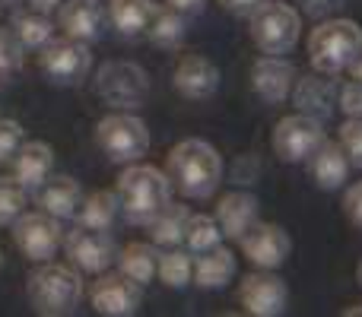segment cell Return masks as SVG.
<instances>
[{
	"label": "cell",
	"mask_w": 362,
	"mask_h": 317,
	"mask_svg": "<svg viewBox=\"0 0 362 317\" xmlns=\"http://www.w3.org/2000/svg\"><path fill=\"white\" fill-rule=\"evenodd\" d=\"M251 23V38L264 54H286L299 42L302 16L289 4L280 0H264L255 13L248 16Z\"/></svg>",
	"instance_id": "6"
},
{
	"label": "cell",
	"mask_w": 362,
	"mask_h": 317,
	"mask_svg": "<svg viewBox=\"0 0 362 317\" xmlns=\"http://www.w3.org/2000/svg\"><path fill=\"white\" fill-rule=\"evenodd\" d=\"M64 251H67L70 263L80 273H93V276L105 273L118 261L115 238L105 229H86V225H76L74 232L64 235Z\"/></svg>",
	"instance_id": "11"
},
{
	"label": "cell",
	"mask_w": 362,
	"mask_h": 317,
	"mask_svg": "<svg viewBox=\"0 0 362 317\" xmlns=\"http://www.w3.org/2000/svg\"><path fill=\"white\" fill-rule=\"evenodd\" d=\"M187 216H191V210L181 203H169L163 213H156V216L150 219V241L156 244V248H178V244H185V229H187Z\"/></svg>",
	"instance_id": "25"
},
{
	"label": "cell",
	"mask_w": 362,
	"mask_h": 317,
	"mask_svg": "<svg viewBox=\"0 0 362 317\" xmlns=\"http://www.w3.org/2000/svg\"><path fill=\"white\" fill-rule=\"evenodd\" d=\"M255 172H257V162L251 156H242L235 162V168H232V178H235L238 184H255Z\"/></svg>",
	"instance_id": "38"
},
{
	"label": "cell",
	"mask_w": 362,
	"mask_h": 317,
	"mask_svg": "<svg viewBox=\"0 0 362 317\" xmlns=\"http://www.w3.org/2000/svg\"><path fill=\"white\" fill-rule=\"evenodd\" d=\"M118 193L115 191H95L89 197H83L80 210H76V225L86 229H112L115 216H118Z\"/></svg>",
	"instance_id": "29"
},
{
	"label": "cell",
	"mask_w": 362,
	"mask_h": 317,
	"mask_svg": "<svg viewBox=\"0 0 362 317\" xmlns=\"http://www.w3.org/2000/svg\"><path fill=\"white\" fill-rule=\"evenodd\" d=\"M251 86L267 105H283L296 86V67L280 54H264L251 67Z\"/></svg>",
	"instance_id": "15"
},
{
	"label": "cell",
	"mask_w": 362,
	"mask_h": 317,
	"mask_svg": "<svg viewBox=\"0 0 362 317\" xmlns=\"http://www.w3.org/2000/svg\"><path fill=\"white\" fill-rule=\"evenodd\" d=\"M13 4H19V0H0V6H13Z\"/></svg>",
	"instance_id": "45"
},
{
	"label": "cell",
	"mask_w": 362,
	"mask_h": 317,
	"mask_svg": "<svg viewBox=\"0 0 362 317\" xmlns=\"http://www.w3.org/2000/svg\"><path fill=\"white\" fill-rule=\"evenodd\" d=\"M32 10L45 13V16H51V13H57V6H61V0H29Z\"/></svg>",
	"instance_id": "41"
},
{
	"label": "cell",
	"mask_w": 362,
	"mask_h": 317,
	"mask_svg": "<svg viewBox=\"0 0 362 317\" xmlns=\"http://www.w3.org/2000/svg\"><path fill=\"white\" fill-rule=\"evenodd\" d=\"M13 241L23 251V257L42 263L61 251L64 244V232H61V219H54L51 213L38 210V213H23L13 222Z\"/></svg>",
	"instance_id": "9"
},
{
	"label": "cell",
	"mask_w": 362,
	"mask_h": 317,
	"mask_svg": "<svg viewBox=\"0 0 362 317\" xmlns=\"http://www.w3.org/2000/svg\"><path fill=\"white\" fill-rule=\"evenodd\" d=\"M344 213H346V219H350L356 229H362V181H356V184L346 187V193H344Z\"/></svg>",
	"instance_id": "37"
},
{
	"label": "cell",
	"mask_w": 362,
	"mask_h": 317,
	"mask_svg": "<svg viewBox=\"0 0 362 317\" xmlns=\"http://www.w3.org/2000/svg\"><path fill=\"white\" fill-rule=\"evenodd\" d=\"M191 273H194V263H191V254L178 248H165L159 254V263H156V276L163 286L169 289H181L191 282Z\"/></svg>",
	"instance_id": "30"
},
{
	"label": "cell",
	"mask_w": 362,
	"mask_h": 317,
	"mask_svg": "<svg viewBox=\"0 0 362 317\" xmlns=\"http://www.w3.org/2000/svg\"><path fill=\"white\" fill-rule=\"evenodd\" d=\"M219 4H223L226 10L232 13V16H245V19H248L251 13H255L257 6L264 4V0H219Z\"/></svg>",
	"instance_id": "40"
},
{
	"label": "cell",
	"mask_w": 362,
	"mask_h": 317,
	"mask_svg": "<svg viewBox=\"0 0 362 317\" xmlns=\"http://www.w3.org/2000/svg\"><path fill=\"white\" fill-rule=\"evenodd\" d=\"M153 10H156L153 0H108V23L115 25V32L134 38L146 32Z\"/></svg>",
	"instance_id": "24"
},
{
	"label": "cell",
	"mask_w": 362,
	"mask_h": 317,
	"mask_svg": "<svg viewBox=\"0 0 362 317\" xmlns=\"http://www.w3.org/2000/svg\"><path fill=\"white\" fill-rule=\"evenodd\" d=\"M337 108L346 118H362V83L350 80L337 86Z\"/></svg>",
	"instance_id": "36"
},
{
	"label": "cell",
	"mask_w": 362,
	"mask_h": 317,
	"mask_svg": "<svg viewBox=\"0 0 362 317\" xmlns=\"http://www.w3.org/2000/svg\"><path fill=\"white\" fill-rule=\"evenodd\" d=\"M257 210H261V203H257V197L248 191H232V193H226V197H219V203H216L219 232H223L226 238H235L238 241V238L257 222Z\"/></svg>",
	"instance_id": "22"
},
{
	"label": "cell",
	"mask_w": 362,
	"mask_h": 317,
	"mask_svg": "<svg viewBox=\"0 0 362 317\" xmlns=\"http://www.w3.org/2000/svg\"><path fill=\"white\" fill-rule=\"evenodd\" d=\"M89 301H93L95 314L102 317H134L144 305V286L124 276L121 270L118 273L105 270L89 289Z\"/></svg>",
	"instance_id": "13"
},
{
	"label": "cell",
	"mask_w": 362,
	"mask_h": 317,
	"mask_svg": "<svg viewBox=\"0 0 362 317\" xmlns=\"http://www.w3.org/2000/svg\"><path fill=\"white\" fill-rule=\"evenodd\" d=\"M29 301L38 314L45 317H64L74 314L83 301V276L76 267L67 263H54V261H42L35 270L29 273L25 282Z\"/></svg>",
	"instance_id": "3"
},
{
	"label": "cell",
	"mask_w": 362,
	"mask_h": 317,
	"mask_svg": "<svg viewBox=\"0 0 362 317\" xmlns=\"http://www.w3.org/2000/svg\"><path fill=\"white\" fill-rule=\"evenodd\" d=\"M95 143L112 162L118 165H131L140 162L150 150V131L137 114L127 112H112L95 124Z\"/></svg>",
	"instance_id": "5"
},
{
	"label": "cell",
	"mask_w": 362,
	"mask_h": 317,
	"mask_svg": "<svg viewBox=\"0 0 362 317\" xmlns=\"http://www.w3.org/2000/svg\"><path fill=\"white\" fill-rule=\"evenodd\" d=\"M0 263H4V254H0Z\"/></svg>",
	"instance_id": "46"
},
{
	"label": "cell",
	"mask_w": 362,
	"mask_h": 317,
	"mask_svg": "<svg viewBox=\"0 0 362 317\" xmlns=\"http://www.w3.org/2000/svg\"><path fill=\"white\" fill-rule=\"evenodd\" d=\"M223 241V232H219V222L213 216H200V213H191L187 216V229H185V244L191 248V254H200V251H210Z\"/></svg>",
	"instance_id": "31"
},
{
	"label": "cell",
	"mask_w": 362,
	"mask_h": 317,
	"mask_svg": "<svg viewBox=\"0 0 362 317\" xmlns=\"http://www.w3.org/2000/svg\"><path fill=\"white\" fill-rule=\"evenodd\" d=\"M327 140L325 124L308 114H289L280 124L274 127V152L280 162H289V165H299V162H308L315 150Z\"/></svg>",
	"instance_id": "10"
},
{
	"label": "cell",
	"mask_w": 362,
	"mask_h": 317,
	"mask_svg": "<svg viewBox=\"0 0 362 317\" xmlns=\"http://www.w3.org/2000/svg\"><path fill=\"white\" fill-rule=\"evenodd\" d=\"M362 51V25L353 19H325L308 35V61L321 73H340L350 70Z\"/></svg>",
	"instance_id": "4"
},
{
	"label": "cell",
	"mask_w": 362,
	"mask_h": 317,
	"mask_svg": "<svg viewBox=\"0 0 362 317\" xmlns=\"http://www.w3.org/2000/svg\"><path fill=\"white\" fill-rule=\"evenodd\" d=\"M172 83H175L178 95L191 102H204L219 89V67L204 54H185L172 73Z\"/></svg>",
	"instance_id": "16"
},
{
	"label": "cell",
	"mask_w": 362,
	"mask_h": 317,
	"mask_svg": "<svg viewBox=\"0 0 362 317\" xmlns=\"http://www.w3.org/2000/svg\"><path fill=\"white\" fill-rule=\"evenodd\" d=\"M156 263H159V251L153 244L131 241L118 251V270L124 276H131L134 282H140V286H146L156 276Z\"/></svg>",
	"instance_id": "27"
},
{
	"label": "cell",
	"mask_w": 362,
	"mask_h": 317,
	"mask_svg": "<svg viewBox=\"0 0 362 317\" xmlns=\"http://www.w3.org/2000/svg\"><path fill=\"white\" fill-rule=\"evenodd\" d=\"M89 67H93V54H89L86 42L64 35L51 38L45 48H38V70L54 86H80L89 76Z\"/></svg>",
	"instance_id": "7"
},
{
	"label": "cell",
	"mask_w": 362,
	"mask_h": 317,
	"mask_svg": "<svg viewBox=\"0 0 362 317\" xmlns=\"http://www.w3.org/2000/svg\"><path fill=\"white\" fill-rule=\"evenodd\" d=\"M25 200L29 191L19 184L16 178H0V225H13L25 213Z\"/></svg>",
	"instance_id": "32"
},
{
	"label": "cell",
	"mask_w": 362,
	"mask_h": 317,
	"mask_svg": "<svg viewBox=\"0 0 362 317\" xmlns=\"http://www.w3.org/2000/svg\"><path fill=\"white\" fill-rule=\"evenodd\" d=\"M191 276L200 289H226L235 280V254L229 248H223V244H216L210 251H200Z\"/></svg>",
	"instance_id": "23"
},
{
	"label": "cell",
	"mask_w": 362,
	"mask_h": 317,
	"mask_svg": "<svg viewBox=\"0 0 362 317\" xmlns=\"http://www.w3.org/2000/svg\"><path fill=\"white\" fill-rule=\"evenodd\" d=\"M165 174L181 197L206 200L223 184V159L206 140L191 137L172 146L169 159H165Z\"/></svg>",
	"instance_id": "1"
},
{
	"label": "cell",
	"mask_w": 362,
	"mask_h": 317,
	"mask_svg": "<svg viewBox=\"0 0 362 317\" xmlns=\"http://www.w3.org/2000/svg\"><path fill=\"white\" fill-rule=\"evenodd\" d=\"M57 25L64 29L67 38H76V42L89 44L102 35L105 16H102L95 0H64V4L57 6Z\"/></svg>",
	"instance_id": "20"
},
{
	"label": "cell",
	"mask_w": 362,
	"mask_h": 317,
	"mask_svg": "<svg viewBox=\"0 0 362 317\" xmlns=\"http://www.w3.org/2000/svg\"><path fill=\"white\" fill-rule=\"evenodd\" d=\"M238 301L248 314L255 317H280L289 308V286L283 276H276L274 270H261L242 276L238 286Z\"/></svg>",
	"instance_id": "12"
},
{
	"label": "cell",
	"mask_w": 362,
	"mask_h": 317,
	"mask_svg": "<svg viewBox=\"0 0 362 317\" xmlns=\"http://www.w3.org/2000/svg\"><path fill=\"white\" fill-rule=\"evenodd\" d=\"M238 244H242V254L261 270L283 267L289 251H293V241H289L286 229L276 222H261V219L238 238Z\"/></svg>",
	"instance_id": "14"
},
{
	"label": "cell",
	"mask_w": 362,
	"mask_h": 317,
	"mask_svg": "<svg viewBox=\"0 0 362 317\" xmlns=\"http://www.w3.org/2000/svg\"><path fill=\"white\" fill-rule=\"evenodd\" d=\"M146 35L156 48H178L187 35V16H181L172 6H156L150 25H146Z\"/></svg>",
	"instance_id": "28"
},
{
	"label": "cell",
	"mask_w": 362,
	"mask_h": 317,
	"mask_svg": "<svg viewBox=\"0 0 362 317\" xmlns=\"http://www.w3.org/2000/svg\"><path fill=\"white\" fill-rule=\"evenodd\" d=\"M356 282L362 286V261H359V267H356Z\"/></svg>",
	"instance_id": "44"
},
{
	"label": "cell",
	"mask_w": 362,
	"mask_h": 317,
	"mask_svg": "<svg viewBox=\"0 0 362 317\" xmlns=\"http://www.w3.org/2000/svg\"><path fill=\"white\" fill-rule=\"evenodd\" d=\"M293 102L302 114H308V118L325 124V121L334 114V105H337V86H334L331 73L315 70V73L299 76L293 86Z\"/></svg>",
	"instance_id": "17"
},
{
	"label": "cell",
	"mask_w": 362,
	"mask_h": 317,
	"mask_svg": "<svg viewBox=\"0 0 362 317\" xmlns=\"http://www.w3.org/2000/svg\"><path fill=\"white\" fill-rule=\"evenodd\" d=\"M23 57H25V48L13 35V29L0 25V86H6L23 70Z\"/></svg>",
	"instance_id": "33"
},
{
	"label": "cell",
	"mask_w": 362,
	"mask_h": 317,
	"mask_svg": "<svg viewBox=\"0 0 362 317\" xmlns=\"http://www.w3.org/2000/svg\"><path fill=\"white\" fill-rule=\"evenodd\" d=\"M23 124L13 118H0V165H10L16 150L23 146Z\"/></svg>",
	"instance_id": "35"
},
{
	"label": "cell",
	"mask_w": 362,
	"mask_h": 317,
	"mask_svg": "<svg viewBox=\"0 0 362 317\" xmlns=\"http://www.w3.org/2000/svg\"><path fill=\"white\" fill-rule=\"evenodd\" d=\"M344 314H346V317H362V305H350V308H344Z\"/></svg>",
	"instance_id": "43"
},
{
	"label": "cell",
	"mask_w": 362,
	"mask_h": 317,
	"mask_svg": "<svg viewBox=\"0 0 362 317\" xmlns=\"http://www.w3.org/2000/svg\"><path fill=\"white\" fill-rule=\"evenodd\" d=\"M118 206L131 222L146 225L156 213L172 203V181L163 168L131 162L118 178Z\"/></svg>",
	"instance_id": "2"
},
{
	"label": "cell",
	"mask_w": 362,
	"mask_h": 317,
	"mask_svg": "<svg viewBox=\"0 0 362 317\" xmlns=\"http://www.w3.org/2000/svg\"><path fill=\"white\" fill-rule=\"evenodd\" d=\"M308 174H312V181L321 187V191H340V187L346 184V178H350V159H346L344 146L337 143V140H325V143L318 146V150L308 156Z\"/></svg>",
	"instance_id": "19"
},
{
	"label": "cell",
	"mask_w": 362,
	"mask_h": 317,
	"mask_svg": "<svg viewBox=\"0 0 362 317\" xmlns=\"http://www.w3.org/2000/svg\"><path fill=\"white\" fill-rule=\"evenodd\" d=\"M13 35L19 38V44L23 48H29V51H38V48H45V44L54 38V23H51V16H45V13H38V10H19V13H13Z\"/></svg>",
	"instance_id": "26"
},
{
	"label": "cell",
	"mask_w": 362,
	"mask_h": 317,
	"mask_svg": "<svg viewBox=\"0 0 362 317\" xmlns=\"http://www.w3.org/2000/svg\"><path fill=\"white\" fill-rule=\"evenodd\" d=\"M340 146H344L346 159L353 168H362V118H346L340 127Z\"/></svg>",
	"instance_id": "34"
},
{
	"label": "cell",
	"mask_w": 362,
	"mask_h": 317,
	"mask_svg": "<svg viewBox=\"0 0 362 317\" xmlns=\"http://www.w3.org/2000/svg\"><path fill=\"white\" fill-rule=\"evenodd\" d=\"M95 4H99V0H95Z\"/></svg>",
	"instance_id": "47"
},
{
	"label": "cell",
	"mask_w": 362,
	"mask_h": 317,
	"mask_svg": "<svg viewBox=\"0 0 362 317\" xmlns=\"http://www.w3.org/2000/svg\"><path fill=\"white\" fill-rule=\"evenodd\" d=\"M32 193H35L38 210L51 213V216L61 219V222L64 219H76V210H80V203H83V187H80V181L70 178V174H48Z\"/></svg>",
	"instance_id": "18"
},
{
	"label": "cell",
	"mask_w": 362,
	"mask_h": 317,
	"mask_svg": "<svg viewBox=\"0 0 362 317\" xmlns=\"http://www.w3.org/2000/svg\"><path fill=\"white\" fill-rule=\"evenodd\" d=\"M206 4L210 0H165V6H172V10H178L181 16H200V13L206 10Z\"/></svg>",
	"instance_id": "39"
},
{
	"label": "cell",
	"mask_w": 362,
	"mask_h": 317,
	"mask_svg": "<svg viewBox=\"0 0 362 317\" xmlns=\"http://www.w3.org/2000/svg\"><path fill=\"white\" fill-rule=\"evenodd\" d=\"M350 73H353V80H356V83H362V51L356 54V61L350 64Z\"/></svg>",
	"instance_id": "42"
},
{
	"label": "cell",
	"mask_w": 362,
	"mask_h": 317,
	"mask_svg": "<svg viewBox=\"0 0 362 317\" xmlns=\"http://www.w3.org/2000/svg\"><path fill=\"white\" fill-rule=\"evenodd\" d=\"M13 165V178L25 187L35 191L51 172H54V150L42 140H23V146L16 150V156L10 159Z\"/></svg>",
	"instance_id": "21"
},
{
	"label": "cell",
	"mask_w": 362,
	"mask_h": 317,
	"mask_svg": "<svg viewBox=\"0 0 362 317\" xmlns=\"http://www.w3.org/2000/svg\"><path fill=\"white\" fill-rule=\"evenodd\" d=\"M95 95L112 108H137L150 95L146 70L131 61H112L95 73Z\"/></svg>",
	"instance_id": "8"
}]
</instances>
